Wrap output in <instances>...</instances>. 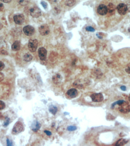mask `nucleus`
I'll list each match as a JSON object with an SVG mask.
<instances>
[{
    "label": "nucleus",
    "instance_id": "f257e3e1",
    "mask_svg": "<svg viewBox=\"0 0 130 146\" xmlns=\"http://www.w3.org/2000/svg\"><path fill=\"white\" fill-rule=\"evenodd\" d=\"M119 110L122 113H128L130 112V105L127 102L124 101L119 105Z\"/></svg>",
    "mask_w": 130,
    "mask_h": 146
},
{
    "label": "nucleus",
    "instance_id": "f03ea898",
    "mask_svg": "<svg viewBox=\"0 0 130 146\" xmlns=\"http://www.w3.org/2000/svg\"><path fill=\"white\" fill-rule=\"evenodd\" d=\"M23 125L22 123L18 121L13 126L12 133L13 134H17L21 132L23 129Z\"/></svg>",
    "mask_w": 130,
    "mask_h": 146
},
{
    "label": "nucleus",
    "instance_id": "7ed1b4c3",
    "mask_svg": "<svg viewBox=\"0 0 130 146\" xmlns=\"http://www.w3.org/2000/svg\"><path fill=\"white\" fill-rule=\"evenodd\" d=\"M38 46V41L37 39H30L29 42V50L31 52H34L36 51Z\"/></svg>",
    "mask_w": 130,
    "mask_h": 146
},
{
    "label": "nucleus",
    "instance_id": "20e7f679",
    "mask_svg": "<svg viewBox=\"0 0 130 146\" xmlns=\"http://www.w3.org/2000/svg\"><path fill=\"white\" fill-rule=\"evenodd\" d=\"M38 30L40 35L43 36L48 35L50 32L49 26L46 24H43L41 25L39 27Z\"/></svg>",
    "mask_w": 130,
    "mask_h": 146
},
{
    "label": "nucleus",
    "instance_id": "39448f33",
    "mask_svg": "<svg viewBox=\"0 0 130 146\" xmlns=\"http://www.w3.org/2000/svg\"><path fill=\"white\" fill-rule=\"evenodd\" d=\"M14 21L16 24L19 25H21L24 22L25 18L22 14H17L13 17Z\"/></svg>",
    "mask_w": 130,
    "mask_h": 146
},
{
    "label": "nucleus",
    "instance_id": "423d86ee",
    "mask_svg": "<svg viewBox=\"0 0 130 146\" xmlns=\"http://www.w3.org/2000/svg\"><path fill=\"white\" fill-rule=\"evenodd\" d=\"M30 13L31 16L34 18H38L41 15V12L37 7H35L30 9Z\"/></svg>",
    "mask_w": 130,
    "mask_h": 146
},
{
    "label": "nucleus",
    "instance_id": "0eeeda50",
    "mask_svg": "<svg viewBox=\"0 0 130 146\" xmlns=\"http://www.w3.org/2000/svg\"><path fill=\"white\" fill-rule=\"evenodd\" d=\"M117 10L120 15H124L126 14L128 11V8L126 4L121 3L119 4L117 6Z\"/></svg>",
    "mask_w": 130,
    "mask_h": 146
},
{
    "label": "nucleus",
    "instance_id": "6e6552de",
    "mask_svg": "<svg viewBox=\"0 0 130 146\" xmlns=\"http://www.w3.org/2000/svg\"><path fill=\"white\" fill-rule=\"evenodd\" d=\"M35 29L33 27L30 25L25 26L23 28V31L27 36H32L35 33Z\"/></svg>",
    "mask_w": 130,
    "mask_h": 146
},
{
    "label": "nucleus",
    "instance_id": "1a4fd4ad",
    "mask_svg": "<svg viewBox=\"0 0 130 146\" xmlns=\"http://www.w3.org/2000/svg\"><path fill=\"white\" fill-rule=\"evenodd\" d=\"M92 101L94 102H101L104 100V96L101 93H94L91 96Z\"/></svg>",
    "mask_w": 130,
    "mask_h": 146
},
{
    "label": "nucleus",
    "instance_id": "9d476101",
    "mask_svg": "<svg viewBox=\"0 0 130 146\" xmlns=\"http://www.w3.org/2000/svg\"><path fill=\"white\" fill-rule=\"evenodd\" d=\"M47 51L45 48L43 47L39 48L38 50V54L41 60H45L47 56Z\"/></svg>",
    "mask_w": 130,
    "mask_h": 146
},
{
    "label": "nucleus",
    "instance_id": "9b49d317",
    "mask_svg": "<svg viewBox=\"0 0 130 146\" xmlns=\"http://www.w3.org/2000/svg\"><path fill=\"white\" fill-rule=\"evenodd\" d=\"M107 7L104 4L99 5L97 8V12L101 15H105L107 13Z\"/></svg>",
    "mask_w": 130,
    "mask_h": 146
},
{
    "label": "nucleus",
    "instance_id": "f8f14e48",
    "mask_svg": "<svg viewBox=\"0 0 130 146\" xmlns=\"http://www.w3.org/2000/svg\"><path fill=\"white\" fill-rule=\"evenodd\" d=\"M78 91L76 89L72 88L70 89L67 92V94L71 98H74L78 95Z\"/></svg>",
    "mask_w": 130,
    "mask_h": 146
},
{
    "label": "nucleus",
    "instance_id": "ddd939ff",
    "mask_svg": "<svg viewBox=\"0 0 130 146\" xmlns=\"http://www.w3.org/2000/svg\"><path fill=\"white\" fill-rule=\"evenodd\" d=\"M41 125L38 121H34L32 125V129L34 132H37L40 128Z\"/></svg>",
    "mask_w": 130,
    "mask_h": 146
},
{
    "label": "nucleus",
    "instance_id": "4468645a",
    "mask_svg": "<svg viewBox=\"0 0 130 146\" xmlns=\"http://www.w3.org/2000/svg\"><path fill=\"white\" fill-rule=\"evenodd\" d=\"M21 48V43L19 41H15L12 46V49L14 51H18Z\"/></svg>",
    "mask_w": 130,
    "mask_h": 146
},
{
    "label": "nucleus",
    "instance_id": "2eb2a0df",
    "mask_svg": "<svg viewBox=\"0 0 130 146\" xmlns=\"http://www.w3.org/2000/svg\"><path fill=\"white\" fill-rule=\"evenodd\" d=\"M107 7V12H109L110 13H112L114 12L115 11V5L111 3H110L109 4V5Z\"/></svg>",
    "mask_w": 130,
    "mask_h": 146
},
{
    "label": "nucleus",
    "instance_id": "dca6fc26",
    "mask_svg": "<svg viewBox=\"0 0 130 146\" xmlns=\"http://www.w3.org/2000/svg\"><path fill=\"white\" fill-rule=\"evenodd\" d=\"M32 58L33 57L31 54L29 53H27L24 56L23 59H24V61L25 62H29L31 61Z\"/></svg>",
    "mask_w": 130,
    "mask_h": 146
},
{
    "label": "nucleus",
    "instance_id": "f3484780",
    "mask_svg": "<svg viewBox=\"0 0 130 146\" xmlns=\"http://www.w3.org/2000/svg\"><path fill=\"white\" fill-rule=\"evenodd\" d=\"M57 110H58V109L56 106H55L53 105H51L49 106V111L51 113H52L53 115H55L57 112Z\"/></svg>",
    "mask_w": 130,
    "mask_h": 146
},
{
    "label": "nucleus",
    "instance_id": "a211bd4d",
    "mask_svg": "<svg viewBox=\"0 0 130 146\" xmlns=\"http://www.w3.org/2000/svg\"><path fill=\"white\" fill-rule=\"evenodd\" d=\"M128 140L125 139H122L117 141L115 145L116 146H121L126 144L128 142Z\"/></svg>",
    "mask_w": 130,
    "mask_h": 146
},
{
    "label": "nucleus",
    "instance_id": "6ab92c4d",
    "mask_svg": "<svg viewBox=\"0 0 130 146\" xmlns=\"http://www.w3.org/2000/svg\"><path fill=\"white\" fill-rule=\"evenodd\" d=\"M76 3V0H67L65 2V5L69 7H72Z\"/></svg>",
    "mask_w": 130,
    "mask_h": 146
},
{
    "label": "nucleus",
    "instance_id": "aec40b11",
    "mask_svg": "<svg viewBox=\"0 0 130 146\" xmlns=\"http://www.w3.org/2000/svg\"><path fill=\"white\" fill-rule=\"evenodd\" d=\"M30 0H17L18 3L22 6H25L29 3Z\"/></svg>",
    "mask_w": 130,
    "mask_h": 146
},
{
    "label": "nucleus",
    "instance_id": "412c9836",
    "mask_svg": "<svg viewBox=\"0 0 130 146\" xmlns=\"http://www.w3.org/2000/svg\"><path fill=\"white\" fill-rule=\"evenodd\" d=\"M61 79V75L57 74L56 76H54L53 77V80L56 84H57V83H59V80Z\"/></svg>",
    "mask_w": 130,
    "mask_h": 146
},
{
    "label": "nucleus",
    "instance_id": "4be33fe9",
    "mask_svg": "<svg viewBox=\"0 0 130 146\" xmlns=\"http://www.w3.org/2000/svg\"><path fill=\"white\" fill-rule=\"evenodd\" d=\"M124 101V100H119V101H118L116 102H115V103H113L112 104L111 106V108L113 109L115 105H119L121 104Z\"/></svg>",
    "mask_w": 130,
    "mask_h": 146
},
{
    "label": "nucleus",
    "instance_id": "5701e85b",
    "mask_svg": "<svg viewBox=\"0 0 130 146\" xmlns=\"http://www.w3.org/2000/svg\"><path fill=\"white\" fill-rule=\"evenodd\" d=\"M67 129L69 131H75L77 129V127L75 126H69L68 127Z\"/></svg>",
    "mask_w": 130,
    "mask_h": 146
},
{
    "label": "nucleus",
    "instance_id": "b1692460",
    "mask_svg": "<svg viewBox=\"0 0 130 146\" xmlns=\"http://www.w3.org/2000/svg\"><path fill=\"white\" fill-rule=\"evenodd\" d=\"M86 31L88 32H94L95 30L93 27L91 26H88L86 28Z\"/></svg>",
    "mask_w": 130,
    "mask_h": 146
},
{
    "label": "nucleus",
    "instance_id": "393cba45",
    "mask_svg": "<svg viewBox=\"0 0 130 146\" xmlns=\"http://www.w3.org/2000/svg\"><path fill=\"white\" fill-rule=\"evenodd\" d=\"M5 107V103L2 101H0V110H3Z\"/></svg>",
    "mask_w": 130,
    "mask_h": 146
},
{
    "label": "nucleus",
    "instance_id": "a878e982",
    "mask_svg": "<svg viewBox=\"0 0 130 146\" xmlns=\"http://www.w3.org/2000/svg\"><path fill=\"white\" fill-rule=\"evenodd\" d=\"M41 5H42L43 7L45 9H46L47 8L48 4L45 1H43V0H42L41 2Z\"/></svg>",
    "mask_w": 130,
    "mask_h": 146
},
{
    "label": "nucleus",
    "instance_id": "bb28decb",
    "mask_svg": "<svg viewBox=\"0 0 130 146\" xmlns=\"http://www.w3.org/2000/svg\"><path fill=\"white\" fill-rule=\"evenodd\" d=\"M10 120L9 118H7L6 119V121L4 122V124H3V126H5V127H6V126H7L9 125V123H10Z\"/></svg>",
    "mask_w": 130,
    "mask_h": 146
},
{
    "label": "nucleus",
    "instance_id": "cd10ccee",
    "mask_svg": "<svg viewBox=\"0 0 130 146\" xmlns=\"http://www.w3.org/2000/svg\"><path fill=\"white\" fill-rule=\"evenodd\" d=\"M125 70L126 72L128 74H130V64H129L127 66H126Z\"/></svg>",
    "mask_w": 130,
    "mask_h": 146
},
{
    "label": "nucleus",
    "instance_id": "c85d7f7f",
    "mask_svg": "<svg viewBox=\"0 0 130 146\" xmlns=\"http://www.w3.org/2000/svg\"><path fill=\"white\" fill-rule=\"evenodd\" d=\"M5 67V64L2 62L0 61V71L2 70Z\"/></svg>",
    "mask_w": 130,
    "mask_h": 146
},
{
    "label": "nucleus",
    "instance_id": "c756f323",
    "mask_svg": "<svg viewBox=\"0 0 130 146\" xmlns=\"http://www.w3.org/2000/svg\"><path fill=\"white\" fill-rule=\"evenodd\" d=\"M4 78V75L2 72H0V82L2 81Z\"/></svg>",
    "mask_w": 130,
    "mask_h": 146
},
{
    "label": "nucleus",
    "instance_id": "7c9ffc66",
    "mask_svg": "<svg viewBox=\"0 0 130 146\" xmlns=\"http://www.w3.org/2000/svg\"><path fill=\"white\" fill-rule=\"evenodd\" d=\"M44 132L48 136H50V135H52V133L50 131H48V130H44Z\"/></svg>",
    "mask_w": 130,
    "mask_h": 146
},
{
    "label": "nucleus",
    "instance_id": "2f4dec72",
    "mask_svg": "<svg viewBox=\"0 0 130 146\" xmlns=\"http://www.w3.org/2000/svg\"><path fill=\"white\" fill-rule=\"evenodd\" d=\"M128 8V11L130 12V0L127 2V5H126Z\"/></svg>",
    "mask_w": 130,
    "mask_h": 146
},
{
    "label": "nucleus",
    "instance_id": "473e14b6",
    "mask_svg": "<svg viewBox=\"0 0 130 146\" xmlns=\"http://www.w3.org/2000/svg\"><path fill=\"white\" fill-rule=\"evenodd\" d=\"M4 9V5L1 2H0V12L2 11Z\"/></svg>",
    "mask_w": 130,
    "mask_h": 146
},
{
    "label": "nucleus",
    "instance_id": "72a5a7b5",
    "mask_svg": "<svg viewBox=\"0 0 130 146\" xmlns=\"http://www.w3.org/2000/svg\"><path fill=\"white\" fill-rule=\"evenodd\" d=\"M7 146H11L12 145V142L10 141L9 139H7Z\"/></svg>",
    "mask_w": 130,
    "mask_h": 146
},
{
    "label": "nucleus",
    "instance_id": "f704fd0d",
    "mask_svg": "<svg viewBox=\"0 0 130 146\" xmlns=\"http://www.w3.org/2000/svg\"><path fill=\"white\" fill-rule=\"evenodd\" d=\"M11 0H0V1L5 3H9L11 2Z\"/></svg>",
    "mask_w": 130,
    "mask_h": 146
},
{
    "label": "nucleus",
    "instance_id": "c9c22d12",
    "mask_svg": "<svg viewBox=\"0 0 130 146\" xmlns=\"http://www.w3.org/2000/svg\"><path fill=\"white\" fill-rule=\"evenodd\" d=\"M121 90H123V91H126V87L124 86H122L121 87Z\"/></svg>",
    "mask_w": 130,
    "mask_h": 146
},
{
    "label": "nucleus",
    "instance_id": "e433bc0d",
    "mask_svg": "<svg viewBox=\"0 0 130 146\" xmlns=\"http://www.w3.org/2000/svg\"><path fill=\"white\" fill-rule=\"evenodd\" d=\"M1 52H2V54H3V55H8L7 52V51H2Z\"/></svg>",
    "mask_w": 130,
    "mask_h": 146
},
{
    "label": "nucleus",
    "instance_id": "4c0bfd02",
    "mask_svg": "<svg viewBox=\"0 0 130 146\" xmlns=\"http://www.w3.org/2000/svg\"><path fill=\"white\" fill-rule=\"evenodd\" d=\"M97 37H98V38H99V39H102V36H100V34H99V33H97Z\"/></svg>",
    "mask_w": 130,
    "mask_h": 146
},
{
    "label": "nucleus",
    "instance_id": "58836bf2",
    "mask_svg": "<svg viewBox=\"0 0 130 146\" xmlns=\"http://www.w3.org/2000/svg\"><path fill=\"white\" fill-rule=\"evenodd\" d=\"M3 28V25L1 23H0V30L2 29V28Z\"/></svg>",
    "mask_w": 130,
    "mask_h": 146
},
{
    "label": "nucleus",
    "instance_id": "ea45409f",
    "mask_svg": "<svg viewBox=\"0 0 130 146\" xmlns=\"http://www.w3.org/2000/svg\"><path fill=\"white\" fill-rule=\"evenodd\" d=\"M129 101H130V95H129Z\"/></svg>",
    "mask_w": 130,
    "mask_h": 146
},
{
    "label": "nucleus",
    "instance_id": "a19ab883",
    "mask_svg": "<svg viewBox=\"0 0 130 146\" xmlns=\"http://www.w3.org/2000/svg\"></svg>",
    "mask_w": 130,
    "mask_h": 146
}]
</instances>
